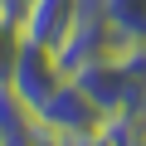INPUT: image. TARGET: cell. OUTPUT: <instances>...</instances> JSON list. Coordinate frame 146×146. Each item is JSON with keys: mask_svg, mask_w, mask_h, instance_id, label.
Wrapping results in <instances>:
<instances>
[{"mask_svg": "<svg viewBox=\"0 0 146 146\" xmlns=\"http://www.w3.org/2000/svg\"><path fill=\"white\" fill-rule=\"evenodd\" d=\"M102 107L73 83L63 78L44 102H39V127H44V146H93L102 131Z\"/></svg>", "mask_w": 146, "mask_h": 146, "instance_id": "cell-1", "label": "cell"}, {"mask_svg": "<svg viewBox=\"0 0 146 146\" xmlns=\"http://www.w3.org/2000/svg\"><path fill=\"white\" fill-rule=\"evenodd\" d=\"M68 78V68L58 63V49L54 44H39V39H20V54H15V73H10V88L39 112V102Z\"/></svg>", "mask_w": 146, "mask_h": 146, "instance_id": "cell-2", "label": "cell"}, {"mask_svg": "<svg viewBox=\"0 0 146 146\" xmlns=\"http://www.w3.org/2000/svg\"><path fill=\"white\" fill-rule=\"evenodd\" d=\"M73 83H78L102 112H117V107H127V102H136V98H146V83H136L131 73H127V63L117 58V54H107V58H93V63H83V68H73L68 73Z\"/></svg>", "mask_w": 146, "mask_h": 146, "instance_id": "cell-3", "label": "cell"}, {"mask_svg": "<svg viewBox=\"0 0 146 146\" xmlns=\"http://www.w3.org/2000/svg\"><path fill=\"white\" fill-rule=\"evenodd\" d=\"M78 10H83V0H29L20 15V34L58 49L63 34L73 29V20H78Z\"/></svg>", "mask_w": 146, "mask_h": 146, "instance_id": "cell-4", "label": "cell"}, {"mask_svg": "<svg viewBox=\"0 0 146 146\" xmlns=\"http://www.w3.org/2000/svg\"><path fill=\"white\" fill-rule=\"evenodd\" d=\"M0 146H44L39 112H34L10 83H0Z\"/></svg>", "mask_w": 146, "mask_h": 146, "instance_id": "cell-5", "label": "cell"}, {"mask_svg": "<svg viewBox=\"0 0 146 146\" xmlns=\"http://www.w3.org/2000/svg\"><path fill=\"white\" fill-rule=\"evenodd\" d=\"M107 20L117 25L122 39H141L146 34V0H102Z\"/></svg>", "mask_w": 146, "mask_h": 146, "instance_id": "cell-6", "label": "cell"}, {"mask_svg": "<svg viewBox=\"0 0 146 146\" xmlns=\"http://www.w3.org/2000/svg\"><path fill=\"white\" fill-rule=\"evenodd\" d=\"M20 20H10L5 10H0V83H10V73H15V54H20Z\"/></svg>", "mask_w": 146, "mask_h": 146, "instance_id": "cell-7", "label": "cell"}, {"mask_svg": "<svg viewBox=\"0 0 146 146\" xmlns=\"http://www.w3.org/2000/svg\"><path fill=\"white\" fill-rule=\"evenodd\" d=\"M25 5H29V0H10V5H0V10H5L10 20H20V15H25Z\"/></svg>", "mask_w": 146, "mask_h": 146, "instance_id": "cell-8", "label": "cell"}]
</instances>
